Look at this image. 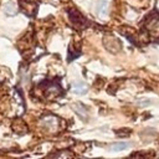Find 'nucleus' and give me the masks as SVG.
<instances>
[{
    "instance_id": "0eeeda50",
    "label": "nucleus",
    "mask_w": 159,
    "mask_h": 159,
    "mask_svg": "<svg viewBox=\"0 0 159 159\" xmlns=\"http://www.w3.org/2000/svg\"><path fill=\"white\" fill-rule=\"evenodd\" d=\"M137 103L140 106H148V104H150V101L149 99H139Z\"/></svg>"
},
{
    "instance_id": "423d86ee",
    "label": "nucleus",
    "mask_w": 159,
    "mask_h": 159,
    "mask_svg": "<svg viewBox=\"0 0 159 159\" xmlns=\"http://www.w3.org/2000/svg\"><path fill=\"white\" fill-rule=\"evenodd\" d=\"M5 12L7 15H15L16 14V5H15L14 1H9L5 5Z\"/></svg>"
},
{
    "instance_id": "f03ea898",
    "label": "nucleus",
    "mask_w": 159,
    "mask_h": 159,
    "mask_svg": "<svg viewBox=\"0 0 159 159\" xmlns=\"http://www.w3.org/2000/svg\"><path fill=\"white\" fill-rule=\"evenodd\" d=\"M73 109H75V112L80 116V118H81V119H84V120H86V119L88 118V113H87V109H86V107H84V106H82V104H78V103H77V104H75V106H73Z\"/></svg>"
},
{
    "instance_id": "20e7f679",
    "label": "nucleus",
    "mask_w": 159,
    "mask_h": 159,
    "mask_svg": "<svg viewBox=\"0 0 159 159\" xmlns=\"http://www.w3.org/2000/svg\"><path fill=\"white\" fill-rule=\"evenodd\" d=\"M42 124H43L45 128H47V129H55L57 122H56V118H53V117H47V118L43 119Z\"/></svg>"
},
{
    "instance_id": "f257e3e1",
    "label": "nucleus",
    "mask_w": 159,
    "mask_h": 159,
    "mask_svg": "<svg viewBox=\"0 0 159 159\" xmlns=\"http://www.w3.org/2000/svg\"><path fill=\"white\" fill-rule=\"evenodd\" d=\"M108 0H98L96 4V10L99 17H104L107 15V10H108Z\"/></svg>"
},
{
    "instance_id": "39448f33",
    "label": "nucleus",
    "mask_w": 159,
    "mask_h": 159,
    "mask_svg": "<svg viewBox=\"0 0 159 159\" xmlns=\"http://www.w3.org/2000/svg\"><path fill=\"white\" fill-rule=\"evenodd\" d=\"M130 144L127 143V142H119V143H114L112 147H111V150L112 152H120V150H124L129 147Z\"/></svg>"
},
{
    "instance_id": "7ed1b4c3",
    "label": "nucleus",
    "mask_w": 159,
    "mask_h": 159,
    "mask_svg": "<svg viewBox=\"0 0 159 159\" xmlns=\"http://www.w3.org/2000/svg\"><path fill=\"white\" fill-rule=\"evenodd\" d=\"M72 91L76 94H84L87 92V86L83 82H75L72 86Z\"/></svg>"
}]
</instances>
